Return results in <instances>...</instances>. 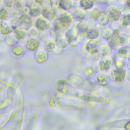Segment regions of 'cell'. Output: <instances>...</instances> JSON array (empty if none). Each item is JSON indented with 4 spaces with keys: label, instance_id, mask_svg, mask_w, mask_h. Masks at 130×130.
Returning a JSON list of instances; mask_svg holds the SVG:
<instances>
[{
    "label": "cell",
    "instance_id": "1",
    "mask_svg": "<svg viewBox=\"0 0 130 130\" xmlns=\"http://www.w3.org/2000/svg\"><path fill=\"white\" fill-rule=\"evenodd\" d=\"M102 46L101 43L98 40H91L86 44L87 51L92 54H96L99 52Z\"/></svg>",
    "mask_w": 130,
    "mask_h": 130
},
{
    "label": "cell",
    "instance_id": "2",
    "mask_svg": "<svg viewBox=\"0 0 130 130\" xmlns=\"http://www.w3.org/2000/svg\"><path fill=\"white\" fill-rule=\"evenodd\" d=\"M126 73V70L124 68H117L112 72L111 77L115 81L121 82L124 79Z\"/></svg>",
    "mask_w": 130,
    "mask_h": 130
},
{
    "label": "cell",
    "instance_id": "3",
    "mask_svg": "<svg viewBox=\"0 0 130 130\" xmlns=\"http://www.w3.org/2000/svg\"><path fill=\"white\" fill-rule=\"evenodd\" d=\"M77 30L75 27L69 29L67 32L66 36L71 46H75L77 44Z\"/></svg>",
    "mask_w": 130,
    "mask_h": 130
},
{
    "label": "cell",
    "instance_id": "4",
    "mask_svg": "<svg viewBox=\"0 0 130 130\" xmlns=\"http://www.w3.org/2000/svg\"><path fill=\"white\" fill-rule=\"evenodd\" d=\"M106 14L109 20L111 21H116L119 19L121 12L119 9L116 8H111L108 10Z\"/></svg>",
    "mask_w": 130,
    "mask_h": 130
},
{
    "label": "cell",
    "instance_id": "5",
    "mask_svg": "<svg viewBox=\"0 0 130 130\" xmlns=\"http://www.w3.org/2000/svg\"><path fill=\"white\" fill-rule=\"evenodd\" d=\"M36 26L39 29L45 30L49 28L50 23L49 21L43 16L40 17L36 20Z\"/></svg>",
    "mask_w": 130,
    "mask_h": 130
},
{
    "label": "cell",
    "instance_id": "6",
    "mask_svg": "<svg viewBox=\"0 0 130 130\" xmlns=\"http://www.w3.org/2000/svg\"><path fill=\"white\" fill-rule=\"evenodd\" d=\"M55 44L58 48L63 49L68 46L69 43L66 36L62 34H58L56 39Z\"/></svg>",
    "mask_w": 130,
    "mask_h": 130
},
{
    "label": "cell",
    "instance_id": "7",
    "mask_svg": "<svg viewBox=\"0 0 130 130\" xmlns=\"http://www.w3.org/2000/svg\"><path fill=\"white\" fill-rule=\"evenodd\" d=\"M69 82L73 85L77 86H81L86 84V81L80 76L77 75H72L69 78Z\"/></svg>",
    "mask_w": 130,
    "mask_h": 130
},
{
    "label": "cell",
    "instance_id": "8",
    "mask_svg": "<svg viewBox=\"0 0 130 130\" xmlns=\"http://www.w3.org/2000/svg\"><path fill=\"white\" fill-rule=\"evenodd\" d=\"M39 45V42L34 38H28L26 42V49L31 51L36 50Z\"/></svg>",
    "mask_w": 130,
    "mask_h": 130
},
{
    "label": "cell",
    "instance_id": "9",
    "mask_svg": "<svg viewBox=\"0 0 130 130\" xmlns=\"http://www.w3.org/2000/svg\"><path fill=\"white\" fill-rule=\"evenodd\" d=\"M19 21L22 28L25 30L30 28L31 24V20L29 16L26 15H23L20 18Z\"/></svg>",
    "mask_w": 130,
    "mask_h": 130
},
{
    "label": "cell",
    "instance_id": "10",
    "mask_svg": "<svg viewBox=\"0 0 130 130\" xmlns=\"http://www.w3.org/2000/svg\"><path fill=\"white\" fill-rule=\"evenodd\" d=\"M58 19L63 26H67L72 22V18L70 14L67 12H64Z\"/></svg>",
    "mask_w": 130,
    "mask_h": 130
},
{
    "label": "cell",
    "instance_id": "11",
    "mask_svg": "<svg viewBox=\"0 0 130 130\" xmlns=\"http://www.w3.org/2000/svg\"><path fill=\"white\" fill-rule=\"evenodd\" d=\"M13 31V35L18 41L23 39L26 35V30L21 27H16Z\"/></svg>",
    "mask_w": 130,
    "mask_h": 130
},
{
    "label": "cell",
    "instance_id": "12",
    "mask_svg": "<svg viewBox=\"0 0 130 130\" xmlns=\"http://www.w3.org/2000/svg\"><path fill=\"white\" fill-rule=\"evenodd\" d=\"M129 41L130 38L129 36L126 35H120L116 38V43L117 45L124 47L129 43Z\"/></svg>",
    "mask_w": 130,
    "mask_h": 130
},
{
    "label": "cell",
    "instance_id": "13",
    "mask_svg": "<svg viewBox=\"0 0 130 130\" xmlns=\"http://www.w3.org/2000/svg\"><path fill=\"white\" fill-rule=\"evenodd\" d=\"M56 90L58 92H64L68 89L67 82L64 80H59L55 85Z\"/></svg>",
    "mask_w": 130,
    "mask_h": 130
},
{
    "label": "cell",
    "instance_id": "14",
    "mask_svg": "<svg viewBox=\"0 0 130 130\" xmlns=\"http://www.w3.org/2000/svg\"><path fill=\"white\" fill-rule=\"evenodd\" d=\"M42 15L43 17L47 19H52L55 15V11L54 9L51 7H47L42 10Z\"/></svg>",
    "mask_w": 130,
    "mask_h": 130
},
{
    "label": "cell",
    "instance_id": "15",
    "mask_svg": "<svg viewBox=\"0 0 130 130\" xmlns=\"http://www.w3.org/2000/svg\"><path fill=\"white\" fill-rule=\"evenodd\" d=\"M112 50L110 46L108 45L102 46L99 51V56L101 58H105L111 54Z\"/></svg>",
    "mask_w": 130,
    "mask_h": 130
},
{
    "label": "cell",
    "instance_id": "16",
    "mask_svg": "<svg viewBox=\"0 0 130 130\" xmlns=\"http://www.w3.org/2000/svg\"><path fill=\"white\" fill-rule=\"evenodd\" d=\"M112 66V60L109 59L101 60L100 62V68L101 70L107 72L110 70Z\"/></svg>",
    "mask_w": 130,
    "mask_h": 130
},
{
    "label": "cell",
    "instance_id": "17",
    "mask_svg": "<svg viewBox=\"0 0 130 130\" xmlns=\"http://www.w3.org/2000/svg\"><path fill=\"white\" fill-rule=\"evenodd\" d=\"M35 58L37 62L42 63L45 62L47 58V54L43 51H38L35 54Z\"/></svg>",
    "mask_w": 130,
    "mask_h": 130
},
{
    "label": "cell",
    "instance_id": "18",
    "mask_svg": "<svg viewBox=\"0 0 130 130\" xmlns=\"http://www.w3.org/2000/svg\"><path fill=\"white\" fill-rule=\"evenodd\" d=\"M13 30V28L11 25L8 23L2 22L0 23V32L2 35H7L11 33Z\"/></svg>",
    "mask_w": 130,
    "mask_h": 130
},
{
    "label": "cell",
    "instance_id": "19",
    "mask_svg": "<svg viewBox=\"0 0 130 130\" xmlns=\"http://www.w3.org/2000/svg\"><path fill=\"white\" fill-rule=\"evenodd\" d=\"M117 55L121 58H128L130 56V48L123 47L119 49Z\"/></svg>",
    "mask_w": 130,
    "mask_h": 130
},
{
    "label": "cell",
    "instance_id": "20",
    "mask_svg": "<svg viewBox=\"0 0 130 130\" xmlns=\"http://www.w3.org/2000/svg\"><path fill=\"white\" fill-rule=\"evenodd\" d=\"M98 23L101 25H106L109 22V19L107 14L103 12H101L97 18Z\"/></svg>",
    "mask_w": 130,
    "mask_h": 130
},
{
    "label": "cell",
    "instance_id": "21",
    "mask_svg": "<svg viewBox=\"0 0 130 130\" xmlns=\"http://www.w3.org/2000/svg\"><path fill=\"white\" fill-rule=\"evenodd\" d=\"M99 34V31L96 27H92L87 30V36L91 40H95L98 38Z\"/></svg>",
    "mask_w": 130,
    "mask_h": 130
},
{
    "label": "cell",
    "instance_id": "22",
    "mask_svg": "<svg viewBox=\"0 0 130 130\" xmlns=\"http://www.w3.org/2000/svg\"><path fill=\"white\" fill-rule=\"evenodd\" d=\"M85 16V12L82 9H77L73 14V18L78 21H82Z\"/></svg>",
    "mask_w": 130,
    "mask_h": 130
},
{
    "label": "cell",
    "instance_id": "23",
    "mask_svg": "<svg viewBox=\"0 0 130 130\" xmlns=\"http://www.w3.org/2000/svg\"><path fill=\"white\" fill-rule=\"evenodd\" d=\"M119 23L123 26H127L130 24V14L122 15L119 18Z\"/></svg>",
    "mask_w": 130,
    "mask_h": 130
},
{
    "label": "cell",
    "instance_id": "24",
    "mask_svg": "<svg viewBox=\"0 0 130 130\" xmlns=\"http://www.w3.org/2000/svg\"><path fill=\"white\" fill-rule=\"evenodd\" d=\"M55 45H56V44L54 40H48L45 42L44 47H45V49L47 51L51 52L54 50L55 47Z\"/></svg>",
    "mask_w": 130,
    "mask_h": 130
},
{
    "label": "cell",
    "instance_id": "25",
    "mask_svg": "<svg viewBox=\"0 0 130 130\" xmlns=\"http://www.w3.org/2000/svg\"><path fill=\"white\" fill-rule=\"evenodd\" d=\"M73 2L71 1H64L61 0L58 2V5L59 7L65 10H68L72 6Z\"/></svg>",
    "mask_w": 130,
    "mask_h": 130
},
{
    "label": "cell",
    "instance_id": "26",
    "mask_svg": "<svg viewBox=\"0 0 130 130\" xmlns=\"http://www.w3.org/2000/svg\"><path fill=\"white\" fill-rule=\"evenodd\" d=\"M80 6L84 9H89L92 8L93 5V2L92 1L82 0L80 1Z\"/></svg>",
    "mask_w": 130,
    "mask_h": 130
},
{
    "label": "cell",
    "instance_id": "27",
    "mask_svg": "<svg viewBox=\"0 0 130 130\" xmlns=\"http://www.w3.org/2000/svg\"><path fill=\"white\" fill-rule=\"evenodd\" d=\"M42 13V10L40 7H32L29 11V14L31 16L36 17L40 15Z\"/></svg>",
    "mask_w": 130,
    "mask_h": 130
},
{
    "label": "cell",
    "instance_id": "28",
    "mask_svg": "<svg viewBox=\"0 0 130 130\" xmlns=\"http://www.w3.org/2000/svg\"><path fill=\"white\" fill-rule=\"evenodd\" d=\"M97 80L98 83L101 85H106L108 83V78L103 74H99L97 76Z\"/></svg>",
    "mask_w": 130,
    "mask_h": 130
},
{
    "label": "cell",
    "instance_id": "29",
    "mask_svg": "<svg viewBox=\"0 0 130 130\" xmlns=\"http://www.w3.org/2000/svg\"><path fill=\"white\" fill-rule=\"evenodd\" d=\"M77 27L80 32H84L87 30L88 26L85 21H81L77 24Z\"/></svg>",
    "mask_w": 130,
    "mask_h": 130
},
{
    "label": "cell",
    "instance_id": "30",
    "mask_svg": "<svg viewBox=\"0 0 130 130\" xmlns=\"http://www.w3.org/2000/svg\"><path fill=\"white\" fill-rule=\"evenodd\" d=\"M113 35L112 30L110 28L105 29L102 33V37L104 39L109 40L112 37Z\"/></svg>",
    "mask_w": 130,
    "mask_h": 130
},
{
    "label": "cell",
    "instance_id": "31",
    "mask_svg": "<svg viewBox=\"0 0 130 130\" xmlns=\"http://www.w3.org/2000/svg\"><path fill=\"white\" fill-rule=\"evenodd\" d=\"M13 54L16 56H20L23 53V50L22 47L20 45H17L15 46L12 50Z\"/></svg>",
    "mask_w": 130,
    "mask_h": 130
},
{
    "label": "cell",
    "instance_id": "32",
    "mask_svg": "<svg viewBox=\"0 0 130 130\" xmlns=\"http://www.w3.org/2000/svg\"><path fill=\"white\" fill-rule=\"evenodd\" d=\"M6 42L7 43L9 44L10 45H15L17 42V40L16 39V38L15 37L14 35H9V36H7V38H6Z\"/></svg>",
    "mask_w": 130,
    "mask_h": 130
},
{
    "label": "cell",
    "instance_id": "33",
    "mask_svg": "<svg viewBox=\"0 0 130 130\" xmlns=\"http://www.w3.org/2000/svg\"><path fill=\"white\" fill-rule=\"evenodd\" d=\"M9 17V13L5 8L0 9V19L2 20H6Z\"/></svg>",
    "mask_w": 130,
    "mask_h": 130
},
{
    "label": "cell",
    "instance_id": "34",
    "mask_svg": "<svg viewBox=\"0 0 130 130\" xmlns=\"http://www.w3.org/2000/svg\"><path fill=\"white\" fill-rule=\"evenodd\" d=\"M63 27L64 26L60 23L58 19L56 20L54 23V31H55L56 32H60V31L62 30Z\"/></svg>",
    "mask_w": 130,
    "mask_h": 130
},
{
    "label": "cell",
    "instance_id": "35",
    "mask_svg": "<svg viewBox=\"0 0 130 130\" xmlns=\"http://www.w3.org/2000/svg\"><path fill=\"white\" fill-rule=\"evenodd\" d=\"M119 58L116 59L115 60V64L116 66L117 67V68H123V65H124V62L123 60V58H120V57H119Z\"/></svg>",
    "mask_w": 130,
    "mask_h": 130
},
{
    "label": "cell",
    "instance_id": "36",
    "mask_svg": "<svg viewBox=\"0 0 130 130\" xmlns=\"http://www.w3.org/2000/svg\"><path fill=\"white\" fill-rule=\"evenodd\" d=\"M23 3L21 1H16L14 2V7L16 10H20L23 8Z\"/></svg>",
    "mask_w": 130,
    "mask_h": 130
},
{
    "label": "cell",
    "instance_id": "37",
    "mask_svg": "<svg viewBox=\"0 0 130 130\" xmlns=\"http://www.w3.org/2000/svg\"><path fill=\"white\" fill-rule=\"evenodd\" d=\"M93 73V70L90 68H86L83 71V74L86 77H90L91 76Z\"/></svg>",
    "mask_w": 130,
    "mask_h": 130
},
{
    "label": "cell",
    "instance_id": "38",
    "mask_svg": "<svg viewBox=\"0 0 130 130\" xmlns=\"http://www.w3.org/2000/svg\"><path fill=\"white\" fill-rule=\"evenodd\" d=\"M100 10L98 9V8H95L93 11H92V17L94 19H97L98 16L99 15V14H100Z\"/></svg>",
    "mask_w": 130,
    "mask_h": 130
},
{
    "label": "cell",
    "instance_id": "39",
    "mask_svg": "<svg viewBox=\"0 0 130 130\" xmlns=\"http://www.w3.org/2000/svg\"><path fill=\"white\" fill-rule=\"evenodd\" d=\"M37 33L38 31L35 28H32L31 29H30L28 31V34L30 36H35L37 34Z\"/></svg>",
    "mask_w": 130,
    "mask_h": 130
},
{
    "label": "cell",
    "instance_id": "40",
    "mask_svg": "<svg viewBox=\"0 0 130 130\" xmlns=\"http://www.w3.org/2000/svg\"><path fill=\"white\" fill-rule=\"evenodd\" d=\"M4 4L7 7H10L12 5H14L13 3H14V1H4Z\"/></svg>",
    "mask_w": 130,
    "mask_h": 130
},
{
    "label": "cell",
    "instance_id": "41",
    "mask_svg": "<svg viewBox=\"0 0 130 130\" xmlns=\"http://www.w3.org/2000/svg\"><path fill=\"white\" fill-rule=\"evenodd\" d=\"M126 77L128 80L130 81V69L126 73Z\"/></svg>",
    "mask_w": 130,
    "mask_h": 130
},
{
    "label": "cell",
    "instance_id": "42",
    "mask_svg": "<svg viewBox=\"0 0 130 130\" xmlns=\"http://www.w3.org/2000/svg\"><path fill=\"white\" fill-rule=\"evenodd\" d=\"M127 4L128 6V7L130 8V0L127 1Z\"/></svg>",
    "mask_w": 130,
    "mask_h": 130
},
{
    "label": "cell",
    "instance_id": "43",
    "mask_svg": "<svg viewBox=\"0 0 130 130\" xmlns=\"http://www.w3.org/2000/svg\"><path fill=\"white\" fill-rule=\"evenodd\" d=\"M2 3H3V2L0 1V9H1V8L2 7Z\"/></svg>",
    "mask_w": 130,
    "mask_h": 130
},
{
    "label": "cell",
    "instance_id": "44",
    "mask_svg": "<svg viewBox=\"0 0 130 130\" xmlns=\"http://www.w3.org/2000/svg\"><path fill=\"white\" fill-rule=\"evenodd\" d=\"M128 60H129V61H130V56H129V57H128Z\"/></svg>",
    "mask_w": 130,
    "mask_h": 130
},
{
    "label": "cell",
    "instance_id": "45",
    "mask_svg": "<svg viewBox=\"0 0 130 130\" xmlns=\"http://www.w3.org/2000/svg\"><path fill=\"white\" fill-rule=\"evenodd\" d=\"M129 31H130V27H129Z\"/></svg>",
    "mask_w": 130,
    "mask_h": 130
}]
</instances>
